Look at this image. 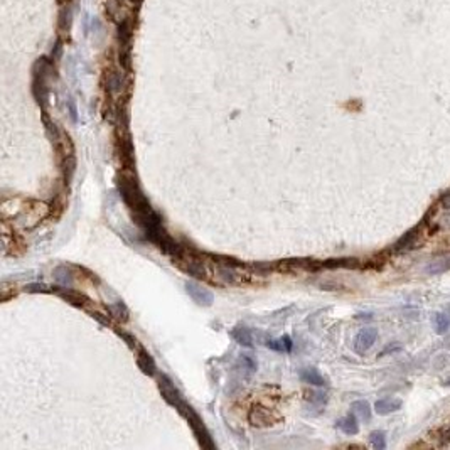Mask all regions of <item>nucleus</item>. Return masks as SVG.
I'll use <instances>...</instances> for the list:
<instances>
[{
  "label": "nucleus",
  "instance_id": "4",
  "mask_svg": "<svg viewBox=\"0 0 450 450\" xmlns=\"http://www.w3.org/2000/svg\"><path fill=\"white\" fill-rule=\"evenodd\" d=\"M52 290H54V292L57 293V295H61L62 298H64V300H68L69 304H73V305H76V307H81V309H88V307H91V305H93V302H91L86 295H84V293L73 290V288H68V287H54V288H52Z\"/></svg>",
  "mask_w": 450,
  "mask_h": 450
},
{
  "label": "nucleus",
  "instance_id": "19",
  "mask_svg": "<svg viewBox=\"0 0 450 450\" xmlns=\"http://www.w3.org/2000/svg\"><path fill=\"white\" fill-rule=\"evenodd\" d=\"M435 440H439V445L442 447V445H447L450 444V423H445L444 427H440V429H437L435 432Z\"/></svg>",
  "mask_w": 450,
  "mask_h": 450
},
{
  "label": "nucleus",
  "instance_id": "23",
  "mask_svg": "<svg viewBox=\"0 0 450 450\" xmlns=\"http://www.w3.org/2000/svg\"><path fill=\"white\" fill-rule=\"evenodd\" d=\"M25 292L34 293V292H52V290H49L44 283H29L25 285Z\"/></svg>",
  "mask_w": 450,
  "mask_h": 450
},
{
  "label": "nucleus",
  "instance_id": "3",
  "mask_svg": "<svg viewBox=\"0 0 450 450\" xmlns=\"http://www.w3.org/2000/svg\"><path fill=\"white\" fill-rule=\"evenodd\" d=\"M249 423H253L255 427H271L277 422H280V415L273 413L271 410H266L263 407H255L248 415Z\"/></svg>",
  "mask_w": 450,
  "mask_h": 450
},
{
  "label": "nucleus",
  "instance_id": "7",
  "mask_svg": "<svg viewBox=\"0 0 450 450\" xmlns=\"http://www.w3.org/2000/svg\"><path fill=\"white\" fill-rule=\"evenodd\" d=\"M420 233H422V226H415L413 229H410L407 234L402 236V238L398 239V243L395 244V249L396 251H403V249H415V246L422 238Z\"/></svg>",
  "mask_w": 450,
  "mask_h": 450
},
{
  "label": "nucleus",
  "instance_id": "22",
  "mask_svg": "<svg viewBox=\"0 0 450 450\" xmlns=\"http://www.w3.org/2000/svg\"><path fill=\"white\" fill-rule=\"evenodd\" d=\"M110 312H111V315H113V317L123 320V322H125V317H122V312H127V314H128V310H127V307L123 305V302H117L115 305H111L110 307Z\"/></svg>",
  "mask_w": 450,
  "mask_h": 450
},
{
  "label": "nucleus",
  "instance_id": "12",
  "mask_svg": "<svg viewBox=\"0 0 450 450\" xmlns=\"http://www.w3.org/2000/svg\"><path fill=\"white\" fill-rule=\"evenodd\" d=\"M265 344L271 351H277V353H290L293 347L290 336H283V337H278V339H268Z\"/></svg>",
  "mask_w": 450,
  "mask_h": 450
},
{
  "label": "nucleus",
  "instance_id": "5",
  "mask_svg": "<svg viewBox=\"0 0 450 450\" xmlns=\"http://www.w3.org/2000/svg\"><path fill=\"white\" fill-rule=\"evenodd\" d=\"M376 337H378V329H374V327H368V329L359 331V334L356 336V339H354L356 353L364 354L366 351L371 349L373 344L376 342Z\"/></svg>",
  "mask_w": 450,
  "mask_h": 450
},
{
  "label": "nucleus",
  "instance_id": "10",
  "mask_svg": "<svg viewBox=\"0 0 450 450\" xmlns=\"http://www.w3.org/2000/svg\"><path fill=\"white\" fill-rule=\"evenodd\" d=\"M450 270V253L437 256L435 260L430 261V265L427 266V273L430 275H440Z\"/></svg>",
  "mask_w": 450,
  "mask_h": 450
},
{
  "label": "nucleus",
  "instance_id": "21",
  "mask_svg": "<svg viewBox=\"0 0 450 450\" xmlns=\"http://www.w3.org/2000/svg\"><path fill=\"white\" fill-rule=\"evenodd\" d=\"M117 334H118L120 337H122V339H123L125 342H127L130 349H135V347H139V344H137V337H135V336H132V334H128V332H125V331H120V329H117Z\"/></svg>",
  "mask_w": 450,
  "mask_h": 450
},
{
  "label": "nucleus",
  "instance_id": "2",
  "mask_svg": "<svg viewBox=\"0 0 450 450\" xmlns=\"http://www.w3.org/2000/svg\"><path fill=\"white\" fill-rule=\"evenodd\" d=\"M159 390L162 393L164 400L171 405V407H176L177 410H181V407L184 405V398H182L181 391L176 388V385L172 383L171 378H167L166 374L159 376Z\"/></svg>",
  "mask_w": 450,
  "mask_h": 450
},
{
  "label": "nucleus",
  "instance_id": "14",
  "mask_svg": "<svg viewBox=\"0 0 450 450\" xmlns=\"http://www.w3.org/2000/svg\"><path fill=\"white\" fill-rule=\"evenodd\" d=\"M231 337L244 347H253V334L248 327H234L231 331Z\"/></svg>",
  "mask_w": 450,
  "mask_h": 450
},
{
  "label": "nucleus",
  "instance_id": "15",
  "mask_svg": "<svg viewBox=\"0 0 450 450\" xmlns=\"http://www.w3.org/2000/svg\"><path fill=\"white\" fill-rule=\"evenodd\" d=\"M356 266H359L356 258H336L322 261V268H356Z\"/></svg>",
  "mask_w": 450,
  "mask_h": 450
},
{
  "label": "nucleus",
  "instance_id": "16",
  "mask_svg": "<svg viewBox=\"0 0 450 450\" xmlns=\"http://www.w3.org/2000/svg\"><path fill=\"white\" fill-rule=\"evenodd\" d=\"M54 278L62 287H71L73 285V275H71V271L66 266H57L54 270Z\"/></svg>",
  "mask_w": 450,
  "mask_h": 450
},
{
  "label": "nucleus",
  "instance_id": "24",
  "mask_svg": "<svg viewBox=\"0 0 450 450\" xmlns=\"http://www.w3.org/2000/svg\"><path fill=\"white\" fill-rule=\"evenodd\" d=\"M440 226H442V228H449L450 229V211L445 213V215L440 218Z\"/></svg>",
  "mask_w": 450,
  "mask_h": 450
},
{
  "label": "nucleus",
  "instance_id": "13",
  "mask_svg": "<svg viewBox=\"0 0 450 450\" xmlns=\"http://www.w3.org/2000/svg\"><path fill=\"white\" fill-rule=\"evenodd\" d=\"M336 427L341 429L346 435H356L359 432V423L354 415H346L344 418L336 422Z\"/></svg>",
  "mask_w": 450,
  "mask_h": 450
},
{
  "label": "nucleus",
  "instance_id": "25",
  "mask_svg": "<svg viewBox=\"0 0 450 450\" xmlns=\"http://www.w3.org/2000/svg\"><path fill=\"white\" fill-rule=\"evenodd\" d=\"M69 110H71V117H73V120H76V106H74V101L69 100Z\"/></svg>",
  "mask_w": 450,
  "mask_h": 450
},
{
  "label": "nucleus",
  "instance_id": "9",
  "mask_svg": "<svg viewBox=\"0 0 450 450\" xmlns=\"http://www.w3.org/2000/svg\"><path fill=\"white\" fill-rule=\"evenodd\" d=\"M403 407V402L398 398H381L374 403V412L378 415H390V413L398 412Z\"/></svg>",
  "mask_w": 450,
  "mask_h": 450
},
{
  "label": "nucleus",
  "instance_id": "26",
  "mask_svg": "<svg viewBox=\"0 0 450 450\" xmlns=\"http://www.w3.org/2000/svg\"><path fill=\"white\" fill-rule=\"evenodd\" d=\"M444 385H445V386H450V376L447 378V380L444 381Z\"/></svg>",
  "mask_w": 450,
  "mask_h": 450
},
{
  "label": "nucleus",
  "instance_id": "20",
  "mask_svg": "<svg viewBox=\"0 0 450 450\" xmlns=\"http://www.w3.org/2000/svg\"><path fill=\"white\" fill-rule=\"evenodd\" d=\"M450 327V317L445 314H437L435 315V331L437 334H445Z\"/></svg>",
  "mask_w": 450,
  "mask_h": 450
},
{
  "label": "nucleus",
  "instance_id": "8",
  "mask_svg": "<svg viewBox=\"0 0 450 450\" xmlns=\"http://www.w3.org/2000/svg\"><path fill=\"white\" fill-rule=\"evenodd\" d=\"M137 366L142 369V373L147 374V376H154L157 373V366H155V361L150 356V353L144 347H139V354H137Z\"/></svg>",
  "mask_w": 450,
  "mask_h": 450
},
{
  "label": "nucleus",
  "instance_id": "18",
  "mask_svg": "<svg viewBox=\"0 0 450 450\" xmlns=\"http://www.w3.org/2000/svg\"><path fill=\"white\" fill-rule=\"evenodd\" d=\"M369 442H371V445L376 450L386 449V434L381 430H374V432H371V435H369Z\"/></svg>",
  "mask_w": 450,
  "mask_h": 450
},
{
  "label": "nucleus",
  "instance_id": "6",
  "mask_svg": "<svg viewBox=\"0 0 450 450\" xmlns=\"http://www.w3.org/2000/svg\"><path fill=\"white\" fill-rule=\"evenodd\" d=\"M186 290H187V293H189L191 297H193V300L198 302L199 305H211L213 302H215V297H213V293L209 292L208 288L199 287L198 283L187 282L186 283Z\"/></svg>",
  "mask_w": 450,
  "mask_h": 450
},
{
  "label": "nucleus",
  "instance_id": "17",
  "mask_svg": "<svg viewBox=\"0 0 450 450\" xmlns=\"http://www.w3.org/2000/svg\"><path fill=\"white\" fill-rule=\"evenodd\" d=\"M353 412L363 418L364 422H368L369 418H371V407H369V403L364 402V400H358V402L353 403Z\"/></svg>",
  "mask_w": 450,
  "mask_h": 450
},
{
  "label": "nucleus",
  "instance_id": "11",
  "mask_svg": "<svg viewBox=\"0 0 450 450\" xmlns=\"http://www.w3.org/2000/svg\"><path fill=\"white\" fill-rule=\"evenodd\" d=\"M298 376H300V380L307 383V385H314V386H326L327 385L326 380H324V376L315 368L302 369V371L298 373Z\"/></svg>",
  "mask_w": 450,
  "mask_h": 450
},
{
  "label": "nucleus",
  "instance_id": "1",
  "mask_svg": "<svg viewBox=\"0 0 450 450\" xmlns=\"http://www.w3.org/2000/svg\"><path fill=\"white\" fill-rule=\"evenodd\" d=\"M179 413L186 418L187 422H189L191 429H193V434H194L196 439H198V442L203 449H215L216 447L215 442H213V439H211V435H209L208 429H206V425H204L203 418L194 412V408L191 407L189 403L186 402L184 405H182Z\"/></svg>",
  "mask_w": 450,
  "mask_h": 450
}]
</instances>
